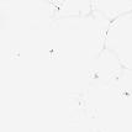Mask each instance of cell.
<instances>
[{"instance_id": "6da1fadb", "label": "cell", "mask_w": 132, "mask_h": 132, "mask_svg": "<svg viewBox=\"0 0 132 132\" xmlns=\"http://www.w3.org/2000/svg\"><path fill=\"white\" fill-rule=\"evenodd\" d=\"M93 9L100 15L115 20L116 17L132 12V0H90Z\"/></svg>"}]
</instances>
